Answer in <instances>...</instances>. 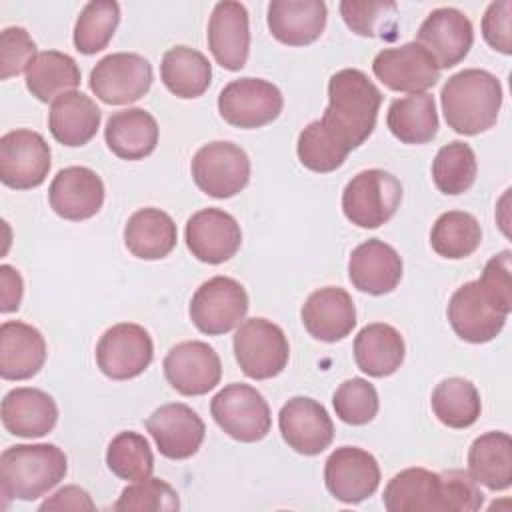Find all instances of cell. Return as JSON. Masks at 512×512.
Listing matches in <instances>:
<instances>
[{"mask_svg":"<svg viewBox=\"0 0 512 512\" xmlns=\"http://www.w3.org/2000/svg\"><path fill=\"white\" fill-rule=\"evenodd\" d=\"M24 294V282L16 268L10 264L0 266V312L8 314L20 308Z\"/></svg>","mask_w":512,"mask_h":512,"instance_id":"f907efd6","label":"cell"},{"mask_svg":"<svg viewBox=\"0 0 512 512\" xmlns=\"http://www.w3.org/2000/svg\"><path fill=\"white\" fill-rule=\"evenodd\" d=\"M336 416L352 426H364L378 414V392L364 378L344 380L332 396Z\"/></svg>","mask_w":512,"mask_h":512,"instance_id":"ee69618b","label":"cell"},{"mask_svg":"<svg viewBox=\"0 0 512 512\" xmlns=\"http://www.w3.org/2000/svg\"><path fill=\"white\" fill-rule=\"evenodd\" d=\"M100 108L84 92L60 94L48 112V128L56 142L76 148L88 144L100 128Z\"/></svg>","mask_w":512,"mask_h":512,"instance_id":"f1b7e54d","label":"cell"},{"mask_svg":"<svg viewBox=\"0 0 512 512\" xmlns=\"http://www.w3.org/2000/svg\"><path fill=\"white\" fill-rule=\"evenodd\" d=\"M162 368L166 382L182 396L208 394L222 378L220 356L202 340H186L172 346Z\"/></svg>","mask_w":512,"mask_h":512,"instance_id":"2e32d148","label":"cell"},{"mask_svg":"<svg viewBox=\"0 0 512 512\" xmlns=\"http://www.w3.org/2000/svg\"><path fill=\"white\" fill-rule=\"evenodd\" d=\"M4 428L22 438H42L58 422V406L54 398L40 388H14L2 400Z\"/></svg>","mask_w":512,"mask_h":512,"instance_id":"484cf974","label":"cell"},{"mask_svg":"<svg viewBox=\"0 0 512 512\" xmlns=\"http://www.w3.org/2000/svg\"><path fill=\"white\" fill-rule=\"evenodd\" d=\"M162 456L186 460L198 452L204 442L206 426L196 410L182 402H170L156 408L144 422Z\"/></svg>","mask_w":512,"mask_h":512,"instance_id":"ac0fdd59","label":"cell"},{"mask_svg":"<svg viewBox=\"0 0 512 512\" xmlns=\"http://www.w3.org/2000/svg\"><path fill=\"white\" fill-rule=\"evenodd\" d=\"M178 242V230L170 214L160 208L136 210L124 226L126 248L142 260H160L168 256Z\"/></svg>","mask_w":512,"mask_h":512,"instance_id":"1f68e13d","label":"cell"},{"mask_svg":"<svg viewBox=\"0 0 512 512\" xmlns=\"http://www.w3.org/2000/svg\"><path fill=\"white\" fill-rule=\"evenodd\" d=\"M382 502L388 512H474L484 494L464 470L406 468L386 484Z\"/></svg>","mask_w":512,"mask_h":512,"instance_id":"6da1fadb","label":"cell"},{"mask_svg":"<svg viewBox=\"0 0 512 512\" xmlns=\"http://www.w3.org/2000/svg\"><path fill=\"white\" fill-rule=\"evenodd\" d=\"M340 14L358 36L392 40L398 28V6L392 0H344Z\"/></svg>","mask_w":512,"mask_h":512,"instance_id":"b9f144b4","label":"cell"},{"mask_svg":"<svg viewBox=\"0 0 512 512\" xmlns=\"http://www.w3.org/2000/svg\"><path fill=\"white\" fill-rule=\"evenodd\" d=\"M196 186L212 198H232L242 192L250 180V158L234 142H208L190 164Z\"/></svg>","mask_w":512,"mask_h":512,"instance_id":"ba28073f","label":"cell"},{"mask_svg":"<svg viewBox=\"0 0 512 512\" xmlns=\"http://www.w3.org/2000/svg\"><path fill=\"white\" fill-rule=\"evenodd\" d=\"M322 0H272L268 4V30L286 46H306L320 38L326 26Z\"/></svg>","mask_w":512,"mask_h":512,"instance_id":"4316f807","label":"cell"},{"mask_svg":"<svg viewBox=\"0 0 512 512\" xmlns=\"http://www.w3.org/2000/svg\"><path fill=\"white\" fill-rule=\"evenodd\" d=\"M66 472V454L56 444H16L0 456V490L6 502H32L64 480Z\"/></svg>","mask_w":512,"mask_h":512,"instance_id":"277c9868","label":"cell"},{"mask_svg":"<svg viewBox=\"0 0 512 512\" xmlns=\"http://www.w3.org/2000/svg\"><path fill=\"white\" fill-rule=\"evenodd\" d=\"M160 128L144 108L114 112L104 128V140L112 154L122 160H142L156 150Z\"/></svg>","mask_w":512,"mask_h":512,"instance_id":"f546056e","label":"cell"},{"mask_svg":"<svg viewBox=\"0 0 512 512\" xmlns=\"http://www.w3.org/2000/svg\"><path fill=\"white\" fill-rule=\"evenodd\" d=\"M510 250H502L496 256H492L478 282L482 288L510 314L512 310V262H510Z\"/></svg>","mask_w":512,"mask_h":512,"instance_id":"7dc6e473","label":"cell"},{"mask_svg":"<svg viewBox=\"0 0 512 512\" xmlns=\"http://www.w3.org/2000/svg\"><path fill=\"white\" fill-rule=\"evenodd\" d=\"M388 130L404 144H426L438 132V112L432 94H410L392 100L386 114Z\"/></svg>","mask_w":512,"mask_h":512,"instance_id":"836d02e7","label":"cell"},{"mask_svg":"<svg viewBox=\"0 0 512 512\" xmlns=\"http://www.w3.org/2000/svg\"><path fill=\"white\" fill-rule=\"evenodd\" d=\"M184 238L194 258L206 264H222L240 250L242 230L232 214L220 208H204L188 218Z\"/></svg>","mask_w":512,"mask_h":512,"instance_id":"44dd1931","label":"cell"},{"mask_svg":"<svg viewBox=\"0 0 512 512\" xmlns=\"http://www.w3.org/2000/svg\"><path fill=\"white\" fill-rule=\"evenodd\" d=\"M478 164L470 144L454 140L444 144L432 160V180L442 194L458 196L476 180Z\"/></svg>","mask_w":512,"mask_h":512,"instance_id":"f35d334b","label":"cell"},{"mask_svg":"<svg viewBox=\"0 0 512 512\" xmlns=\"http://www.w3.org/2000/svg\"><path fill=\"white\" fill-rule=\"evenodd\" d=\"M284 98L278 86L262 78H238L218 94L220 116L236 128H260L276 120Z\"/></svg>","mask_w":512,"mask_h":512,"instance_id":"7c38bea8","label":"cell"},{"mask_svg":"<svg viewBox=\"0 0 512 512\" xmlns=\"http://www.w3.org/2000/svg\"><path fill=\"white\" fill-rule=\"evenodd\" d=\"M382 92L356 68H344L328 80V106L318 120L320 126L346 152H352L374 132Z\"/></svg>","mask_w":512,"mask_h":512,"instance_id":"7a4b0ae2","label":"cell"},{"mask_svg":"<svg viewBox=\"0 0 512 512\" xmlns=\"http://www.w3.org/2000/svg\"><path fill=\"white\" fill-rule=\"evenodd\" d=\"M120 24V6L114 0L88 2L74 24V46L78 52L90 56L108 46Z\"/></svg>","mask_w":512,"mask_h":512,"instance_id":"ab89813d","label":"cell"},{"mask_svg":"<svg viewBox=\"0 0 512 512\" xmlns=\"http://www.w3.org/2000/svg\"><path fill=\"white\" fill-rule=\"evenodd\" d=\"M404 356V338L390 324H368L354 338L356 366L372 378H384L394 374L402 366Z\"/></svg>","mask_w":512,"mask_h":512,"instance_id":"4dcf8cb0","label":"cell"},{"mask_svg":"<svg viewBox=\"0 0 512 512\" xmlns=\"http://www.w3.org/2000/svg\"><path fill=\"white\" fill-rule=\"evenodd\" d=\"M324 484L336 500L358 504L378 490L380 466L370 452L358 446H340L324 464Z\"/></svg>","mask_w":512,"mask_h":512,"instance_id":"e0dca14e","label":"cell"},{"mask_svg":"<svg viewBox=\"0 0 512 512\" xmlns=\"http://www.w3.org/2000/svg\"><path fill=\"white\" fill-rule=\"evenodd\" d=\"M48 200L60 218L72 222L88 220L104 204V182L92 168L68 166L50 182Z\"/></svg>","mask_w":512,"mask_h":512,"instance_id":"603a6c76","label":"cell"},{"mask_svg":"<svg viewBox=\"0 0 512 512\" xmlns=\"http://www.w3.org/2000/svg\"><path fill=\"white\" fill-rule=\"evenodd\" d=\"M248 312V294L244 286L230 276L206 280L190 300L192 324L208 336H220L236 328Z\"/></svg>","mask_w":512,"mask_h":512,"instance_id":"9c48e42d","label":"cell"},{"mask_svg":"<svg viewBox=\"0 0 512 512\" xmlns=\"http://www.w3.org/2000/svg\"><path fill=\"white\" fill-rule=\"evenodd\" d=\"M468 474L488 490H506L512 484V440L506 432L480 434L468 450Z\"/></svg>","mask_w":512,"mask_h":512,"instance_id":"d6a6232c","label":"cell"},{"mask_svg":"<svg viewBox=\"0 0 512 512\" xmlns=\"http://www.w3.org/2000/svg\"><path fill=\"white\" fill-rule=\"evenodd\" d=\"M36 56V42L20 26H8L0 34V78L8 80L26 72Z\"/></svg>","mask_w":512,"mask_h":512,"instance_id":"bcb514c9","label":"cell"},{"mask_svg":"<svg viewBox=\"0 0 512 512\" xmlns=\"http://www.w3.org/2000/svg\"><path fill=\"white\" fill-rule=\"evenodd\" d=\"M296 152L304 168L320 174L340 168L348 156V152L326 134L318 120L310 122L300 132Z\"/></svg>","mask_w":512,"mask_h":512,"instance_id":"7bdbcfd3","label":"cell"},{"mask_svg":"<svg viewBox=\"0 0 512 512\" xmlns=\"http://www.w3.org/2000/svg\"><path fill=\"white\" fill-rule=\"evenodd\" d=\"M416 42L432 54L440 70L452 68L468 56L474 44V28L464 12L442 6L432 10L420 24Z\"/></svg>","mask_w":512,"mask_h":512,"instance_id":"ffe728a7","label":"cell"},{"mask_svg":"<svg viewBox=\"0 0 512 512\" xmlns=\"http://www.w3.org/2000/svg\"><path fill=\"white\" fill-rule=\"evenodd\" d=\"M50 146L44 136L18 128L0 138V180L14 190L40 186L50 172Z\"/></svg>","mask_w":512,"mask_h":512,"instance_id":"5bb4252c","label":"cell"},{"mask_svg":"<svg viewBox=\"0 0 512 512\" xmlns=\"http://www.w3.org/2000/svg\"><path fill=\"white\" fill-rule=\"evenodd\" d=\"M40 510H96L92 496L80 486H64L40 504Z\"/></svg>","mask_w":512,"mask_h":512,"instance_id":"681fc988","label":"cell"},{"mask_svg":"<svg viewBox=\"0 0 512 512\" xmlns=\"http://www.w3.org/2000/svg\"><path fill=\"white\" fill-rule=\"evenodd\" d=\"M46 362V340L42 332L20 320L0 326V376L4 380H28Z\"/></svg>","mask_w":512,"mask_h":512,"instance_id":"83f0119b","label":"cell"},{"mask_svg":"<svg viewBox=\"0 0 512 512\" xmlns=\"http://www.w3.org/2000/svg\"><path fill=\"white\" fill-rule=\"evenodd\" d=\"M482 242V228L470 212L450 210L436 218L430 230L432 250L448 260L468 258Z\"/></svg>","mask_w":512,"mask_h":512,"instance_id":"8d00e7d4","label":"cell"},{"mask_svg":"<svg viewBox=\"0 0 512 512\" xmlns=\"http://www.w3.org/2000/svg\"><path fill=\"white\" fill-rule=\"evenodd\" d=\"M402 202L400 180L380 168L358 172L342 192L344 216L360 228L386 224Z\"/></svg>","mask_w":512,"mask_h":512,"instance_id":"5b68a950","label":"cell"},{"mask_svg":"<svg viewBox=\"0 0 512 512\" xmlns=\"http://www.w3.org/2000/svg\"><path fill=\"white\" fill-rule=\"evenodd\" d=\"M446 124L464 136L490 130L502 108L500 80L480 68H466L452 74L440 92Z\"/></svg>","mask_w":512,"mask_h":512,"instance_id":"3957f363","label":"cell"},{"mask_svg":"<svg viewBox=\"0 0 512 512\" xmlns=\"http://www.w3.org/2000/svg\"><path fill=\"white\" fill-rule=\"evenodd\" d=\"M278 428L284 442L304 456L324 452L334 440L332 418L320 402L308 396H294L280 408Z\"/></svg>","mask_w":512,"mask_h":512,"instance_id":"d6986e66","label":"cell"},{"mask_svg":"<svg viewBox=\"0 0 512 512\" xmlns=\"http://www.w3.org/2000/svg\"><path fill=\"white\" fill-rule=\"evenodd\" d=\"M446 314L456 336L470 344L494 340L508 318V312L482 288L478 280L456 288L450 296Z\"/></svg>","mask_w":512,"mask_h":512,"instance_id":"8fae6325","label":"cell"},{"mask_svg":"<svg viewBox=\"0 0 512 512\" xmlns=\"http://www.w3.org/2000/svg\"><path fill=\"white\" fill-rule=\"evenodd\" d=\"M214 422L238 442H260L272 426L270 406L250 384L234 382L224 386L210 402Z\"/></svg>","mask_w":512,"mask_h":512,"instance_id":"8992f818","label":"cell"},{"mask_svg":"<svg viewBox=\"0 0 512 512\" xmlns=\"http://www.w3.org/2000/svg\"><path fill=\"white\" fill-rule=\"evenodd\" d=\"M348 278L360 292L372 296L388 294L402 280V258L390 244L370 238L352 250Z\"/></svg>","mask_w":512,"mask_h":512,"instance_id":"d4e9b609","label":"cell"},{"mask_svg":"<svg viewBox=\"0 0 512 512\" xmlns=\"http://www.w3.org/2000/svg\"><path fill=\"white\" fill-rule=\"evenodd\" d=\"M80 80L82 74L76 60L58 50L38 52L26 68V88L40 102H54L60 94L76 90Z\"/></svg>","mask_w":512,"mask_h":512,"instance_id":"d590c367","label":"cell"},{"mask_svg":"<svg viewBox=\"0 0 512 512\" xmlns=\"http://www.w3.org/2000/svg\"><path fill=\"white\" fill-rule=\"evenodd\" d=\"M234 356L248 378L268 380L288 364V338L278 324L266 318H250L234 334Z\"/></svg>","mask_w":512,"mask_h":512,"instance_id":"52a82bcc","label":"cell"},{"mask_svg":"<svg viewBox=\"0 0 512 512\" xmlns=\"http://www.w3.org/2000/svg\"><path fill=\"white\" fill-rule=\"evenodd\" d=\"M300 318L312 338L338 342L354 330L356 308L352 296L344 288L324 286L306 298Z\"/></svg>","mask_w":512,"mask_h":512,"instance_id":"cb8c5ba5","label":"cell"},{"mask_svg":"<svg viewBox=\"0 0 512 512\" xmlns=\"http://www.w3.org/2000/svg\"><path fill=\"white\" fill-rule=\"evenodd\" d=\"M160 78L178 98H198L212 82V64L190 46H174L162 56Z\"/></svg>","mask_w":512,"mask_h":512,"instance_id":"e575fe53","label":"cell"},{"mask_svg":"<svg viewBox=\"0 0 512 512\" xmlns=\"http://www.w3.org/2000/svg\"><path fill=\"white\" fill-rule=\"evenodd\" d=\"M106 464L114 476L128 482H138L152 476L154 454L142 434L126 430L116 434L108 444Z\"/></svg>","mask_w":512,"mask_h":512,"instance_id":"60d3db41","label":"cell"},{"mask_svg":"<svg viewBox=\"0 0 512 512\" xmlns=\"http://www.w3.org/2000/svg\"><path fill=\"white\" fill-rule=\"evenodd\" d=\"M482 36L494 50L512 52V2H492L482 16Z\"/></svg>","mask_w":512,"mask_h":512,"instance_id":"c3c4849f","label":"cell"},{"mask_svg":"<svg viewBox=\"0 0 512 512\" xmlns=\"http://www.w3.org/2000/svg\"><path fill=\"white\" fill-rule=\"evenodd\" d=\"M88 86L104 104H130L150 90L152 66L136 52H114L96 62Z\"/></svg>","mask_w":512,"mask_h":512,"instance_id":"30bf717a","label":"cell"},{"mask_svg":"<svg viewBox=\"0 0 512 512\" xmlns=\"http://www.w3.org/2000/svg\"><path fill=\"white\" fill-rule=\"evenodd\" d=\"M178 508V492L168 482L152 476L126 486L114 504L118 512H174Z\"/></svg>","mask_w":512,"mask_h":512,"instance_id":"f6af8a7d","label":"cell"},{"mask_svg":"<svg viewBox=\"0 0 512 512\" xmlns=\"http://www.w3.org/2000/svg\"><path fill=\"white\" fill-rule=\"evenodd\" d=\"M154 358V344L146 328L134 322L110 326L96 344V364L112 380L140 376Z\"/></svg>","mask_w":512,"mask_h":512,"instance_id":"4fadbf2b","label":"cell"},{"mask_svg":"<svg viewBox=\"0 0 512 512\" xmlns=\"http://www.w3.org/2000/svg\"><path fill=\"white\" fill-rule=\"evenodd\" d=\"M430 404L436 418L444 426L456 430L472 426L482 412V402L476 386L470 380L458 376L442 380L434 388Z\"/></svg>","mask_w":512,"mask_h":512,"instance_id":"74e56055","label":"cell"},{"mask_svg":"<svg viewBox=\"0 0 512 512\" xmlns=\"http://www.w3.org/2000/svg\"><path fill=\"white\" fill-rule=\"evenodd\" d=\"M372 72L386 88L408 94H422L440 80L436 60L418 42L380 50L374 56Z\"/></svg>","mask_w":512,"mask_h":512,"instance_id":"9a60e30c","label":"cell"},{"mask_svg":"<svg viewBox=\"0 0 512 512\" xmlns=\"http://www.w3.org/2000/svg\"><path fill=\"white\" fill-rule=\"evenodd\" d=\"M208 48L214 60L226 70H242L250 52V24L244 4L234 0L218 2L208 20Z\"/></svg>","mask_w":512,"mask_h":512,"instance_id":"7402d4cb","label":"cell"}]
</instances>
